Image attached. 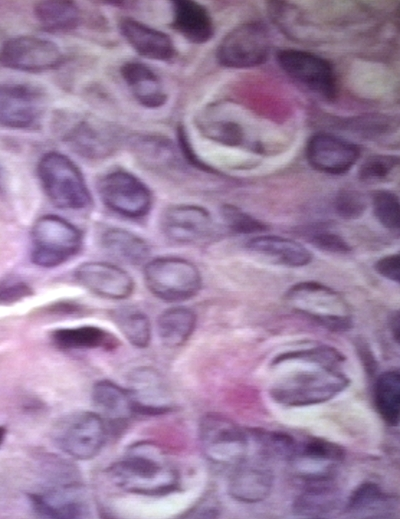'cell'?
<instances>
[{
  "mask_svg": "<svg viewBox=\"0 0 400 519\" xmlns=\"http://www.w3.org/2000/svg\"><path fill=\"white\" fill-rule=\"evenodd\" d=\"M280 356L299 361L304 368L286 374L271 389L270 395L287 406L324 403L349 385V378L340 370L345 357L330 346L291 351Z\"/></svg>",
  "mask_w": 400,
  "mask_h": 519,
  "instance_id": "obj_1",
  "label": "cell"
},
{
  "mask_svg": "<svg viewBox=\"0 0 400 519\" xmlns=\"http://www.w3.org/2000/svg\"><path fill=\"white\" fill-rule=\"evenodd\" d=\"M107 472L119 488L129 493L163 496L179 490L178 472L152 444L132 445Z\"/></svg>",
  "mask_w": 400,
  "mask_h": 519,
  "instance_id": "obj_2",
  "label": "cell"
},
{
  "mask_svg": "<svg viewBox=\"0 0 400 519\" xmlns=\"http://www.w3.org/2000/svg\"><path fill=\"white\" fill-rule=\"evenodd\" d=\"M37 175L46 196L57 208L83 210L91 205V193L82 171L65 154L45 153L37 164Z\"/></svg>",
  "mask_w": 400,
  "mask_h": 519,
  "instance_id": "obj_3",
  "label": "cell"
},
{
  "mask_svg": "<svg viewBox=\"0 0 400 519\" xmlns=\"http://www.w3.org/2000/svg\"><path fill=\"white\" fill-rule=\"evenodd\" d=\"M31 261L43 268L57 267L75 256L83 245L81 230L63 217H39L30 232Z\"/></svg>",
  "mask_w": 400,
  "mask_h": 519,
  "instance_id": "obj_4",
  "label": "cell"
},
{
  "mask_svg": "<svg viewBox=\"0 0 400 519\" xmlns=\"http://www.w3.org/2000/svg\"><path fill=\"white\" fill-rule=\"evenodd\" d=\"M286 299L295 311L331 331H346L352 326L349 305L324 284L311 281L295 284L287 291Z\"/></svg>",
  "mask_w": 400,
  "mask_h": 519,
  "instance_id": "obj_5",
  "label": "cell"
},
{
  "mask_svg": "<svg viewBox=\"0 0 400 519\" xmlns=\"http://www.w3.org/2000/svg\"><path fill=\"white\" fill-rule=\"evenodd\" d=\"M56 125L62 141L84 158H107L121 142L120 132L115 126L91 116L61 113Z\"/></svg>",
  "mask_w": 400,
  "mask_h": 519,
  "instance_id": "obj_6",
  "label": "cell"
},
{
  "mask_svg": "<svg viewBox=\"0 0 400 519\" xmlns=\"http://www.w3.org/2000/svg\"><path fill=\"white\" fill-rule=\"evenodd\" d=\"M147 289L166 302H180L194 297L200 290L201 274L191 261L173 256L148 260L143 269Z\"/></svg>",
  "mask_w": 400,
  "mask_h": 519,
  "instance_id": "obj_7",
  "label": "cell"
},
{
  "mask_svg": "<svg viewBox=\"0 0 400 519\" xmlns=\"http://www.w3.org/2000/svg\"><path fill=\"white\" fill-rule=\"evenodd\" d=\"M108 429L99 414L77 411L61 418L53 428L55 445L77 460L94 458L102 449Z\"/></svg>",
  "mask_w": 400,
  "mask_h": 519,
  "instance_id": "obj_8",
  "label": "cell"
},
{
  "mask_svg": "<svg viewBox=\"0 0 400 519\" xmlns=\"http://www.w3.org/2000/svg\"><path fill=\"white\" fill-rule=\"evenodd\" d=\"M97 192L109 210L127 218H142L152 208L153 195L149 187L124 169L102 175L97 182Z\"/></svg>",
  "mask_w": 400,
  "mask_h": 519,
  "instance_id": "obj_9",
  "label": "cell"
},
{
  "mask_svg": "<svg viewBox=\"0 0 400 519\" xmlns=\"http://www.w3.org/2000/svg\"><path fill=\"white\" fill-rule=\"evenodd\" d=\"M198 436L201 450L210 462L237 466L245 460L249 438L232 420L207 414L200 420Z\"/></svg>",
  "mask_w": 400,
  "mask_h": 519,
  "instance_id": "obj_10",
  "label": "cell"
},
{
  "mask_svg": "<svg viewBox=\"0 0 400 519\" xmlns=\"http://www.w3.org/2000/svg\"><path fill=\"white\" fill-rule=\"evenodd\" d=\"M270 47V35L265 24L246 22L232 29L221 40L217 59L224 67L252 68L266 61Z\"/></svg>",
  "mask_w": 400,
  "mask_h": 519,
  "instance_id": "obj_11",
  "label": "cell"
},
{
  "mask_svg": "<svg viewBox=\"0 0 400 519\" xmlns=\"http://www.w3.org/2000/svg\"><path fill=\"white\" fill-rule=\"evenodd\" d=\"M276 60L280 68L297 83L323 98H335L336 75L327 59L304 50L281 49L276 54Z\"/></svg>",
  "mask_w": 400,
  "mask_h": 519,
  "instance_id": "obj_12",
  "label": "cell"
},
{
  "mask_svg": "<svg viewBox=\"0 0 400 519\" xmlns=\"http://www.w3.org/2000/svg\"><path fill=\"white\" fill-rule=\"evenodd\" d=\"M64 61L61 49L54 42L32 35L9 38L0 47V64L17 71H49L58 68Z\"/></svg>",
  "mask_w": 400,
  "mask_h": 519,
  "instance_id": "obj_13",
  "label": "cell"
},
{
  "mask_svg": "<svg viewBox=\"0 0 400 519\" xmlns=\"http://www.w3.org/2000/svg\"><path fill=\"white\" fill-rule=\"evenodd\" d=\"M45 110V95L21 83L0 84V125L13 129L36 128Z\"/></svg>",
  "mask_w": 400,
  "mask_h": 519,
  "instance_id": "obj_14",
  "label": "cell"
},
{
  "mask_svg": "<svg viewBox=\"0 0 400 519\" xmlns=\"http://www.w3.org/2000/svg\"><path fill=\"white\" fill-rule=\"evenodd\" d=\"M160 228L169 241L190 245L208 239L214 231V222L210 212L204 207L176 204L162 212Z\"/></svg>",
  "mask_w": 400,
  "mask_h": 519,
  "instance_id": "obj_15",
  "label": "cell"
},
{
  "mask_svg": "<svg viewBox=\"0 0 400 519\" xmlns=\"http://www.w3.org/2000/svg\"><path fill=\"white\" fill-rule=\"evenodd\" d=\"M74 277L82 287L106 299H126L134 291L132 276L126 270L109 262L81 263L76 267Z\"/></svg>",
  "mask_w": 400,
  "mask_h": 519,
  "instance_id": "obj_16",
  "label": "cell"
},
{
  "mask_svg": "<svg viewBox=\"0 0 400 519\" xmlns=\"http://www.w3.org/2000/svg\"><path fill=\"white\" fill-rule=\"evenodd\" d=\"M359 147L330 133L313 135L306 146V158L315 170L328 174H343L357 162Z\"/></svg>",
  "mask_w": 400,
  "mask_h": 519,
  "instance_id": "obj_17",
  "label": "cell"
},
{
  "mask_svg": "<svg viewBox=\"0 0 400 519\" xmlns=\"http://www.w3.org/2000/svg\"><path fill=\"white\" fill-rule=\"evenodd\" d=\"M29 500L37 514L47 518H80L88 514V504L76 483L50 487L29 494Z\"/></svg>",
  "mask_w": 400,
  "mask_h": 519,
  "instance_id": "obj_18",
  "label": "cell"
},
{
  "mask_svg": "<svg viewBox=\"0 0 400 519\" xmlns=\"http://www.w3.org/2000/svg\"><path fill=\"white\" fill-rule=\"evenodd\" d=\"M341 505V492L333 476L305 479V487L295 498L293 511L308 518H323L331 515Z\"/></svg>",
  "mask_w": 400,
  "mask_h": 519,
  "instance_id": "obj_19",
  "label": "cell"
},
{
  "mask_svg": "<svg viewBox=\"0 0 400 519\" xmlns=\"http://www.w3.org/2000/svg\"><path fill=\"white\" fill-rule=\"evenodd\" d=\"M119 30L129 45L144 58L169 61L176 55L174 43L168 34L136 19H121Z\"/></svg>",
  "mask_w": 400,
  "mask_h": 519,
  "instance_id": "obj_20",
  "label": "cell"
},
{
  "mask_svg": "<svg viewBox=\"0 0 400 519\" xmlns=\"http://www.w3.org/2000/svg\"><path fill=\"white\" fill-rule=\"evenodd\" d=\"M91 400L106 426L109 424L112 428H118L135 415L131 390L110 380H100L94 384Z\"/></svg>",
  "mask_w": 400,
  "mask_h": 519,
  "instance_id": "obj_21",
  "label": "cell"
},
{
  "mask_svg": "<svg viewBox=\"0 0 400 519\" xmlns=\"http://www.w3.org/2000/svg\"><path fill=\"white\" fill-rule=\"evenodd\" d=\"M120 74L140 105L149 109H156L166 103L167 93L162 80L145 63L127 61L120 67Z\"/></svg>",
  "mask_w": 400,
  "mask_h": 519,
  "instance_id": "obj_22",
  "label": "cell"
},
{
  "mask_svg": "<svg viewBox=\"0 0 400 519\" xmlns=\"http://www.w3.org/2000/svg\"><path fill=\"white\" fill-rule=\"evenodd\" d=\"M273 473L260 464L237 465L228 483V494L244 503H257L265 500L273 487Z\"/></svg>",
  "mask_w": 400,
  "mask_h": 519,
  "instance_id": "obj_23",
  "label": "cell"
},
{
  "mask_svg": "<svg viewBox=\"0 0 400 519\" xmlns=\"http://www.w3.org/2000/svg\"><path fill=\"white\" fill-rule=\"evenodd\" d=\"M171 27L188 41L203 44L214 35V24L208 10L191 0L172 1Z\"/></svg>",
  "mask_w": 400,
  "mask_h": 519,
  "instance_id": "obj_24",
  "label": "cell"
},
{
  "mask_svg": "<svg viewBox=\"0 0 400 519\" xmlns=\"http://www.w3.org/2000/svg\"><path fill=\"white\" fill-rule=\"evenodd\" d=\"M100 244L110 257L124 264L144 265L150 257L149 244L139 235L120 227L105 229Z\"/></svg>",
  "mask_w": 400,
  "mask_h": 519,
  "instance_id": "obj_25",
  "label": "cell"
},
{
  "mask_svg": "<svg viewBox=\"0 0 400 519\" xmlns=\"http://www.w3.org/2000/svg\"><path fill=\"white\" fill-rule=\"evenodd\" d=\"M398 507V500L374 482L361 483L350 495L346 513L353 517L388 518Z\"/></svg>",
  "mask_w": 400,
  "mask_h": 519,
  "instance_id": "obj_26",
  "label": "cell"
},
{
  "mask_svg": "<svg viewBox=\"0 0 400 519\" xmlns=\"http://www.w3.org/2000/svg\"><path fill=\"white\" fill-rule=\"evenodd\" d=\"M52 343L62 350L102 349L119 347L118 338L110 331L93 325L60 328L51 333Z\"/></svg>",
  "mask_w": 400,
  "mask_h": 519,
  "instance_id": "obj_27",
  "label": "cell"
},
{
  "mask_svg": "<svg viewBox=\"0 0 400 519\" xmlns=\"http://www.w3.org/2000/svg\"><path fill=\"white\" fill-rule=\"evenodd\" d=\"M247 248L290 267H301L312 260L311 252L302 244L285 237L264 235L250 239Z\"/></svg>",
  "mask_w": 400,
  "mask_h": 519,
  "instance_id": "obj_28",
  "label": "cell"
},
{
  "mask_svg": "<svg viewBox=\"0 0 400 519\" xmlns=\"http://www.w3.org/2000/svg\"><path fill=\"white\" fill-rule=\"evenodd\" d=\"M129 147L137 160L148 169L175 167L177 154L170 139L152 134H137L129 139Z\"/></svg>",
  "mask_w": 400,
  "mask_h": 519,
  "instance_id": "obj_29",
  "label": "cell"
},
{
  "mask_svg": "<svg viewBox=\"0 0 400 519\" xmlns=\"http://www.w3.org/2000/svg\"><path fill=\"white\" fill-rule=\"evenodd\" d=\"M195 326V313L182 306L164 310L157 319L159 339L168 348L182 346L192 335Z\"/></svg>",
  "mask_w": 400,
  "mask_h": 519,
  "instance_id": "obj_30",
  "label": "cell"
},
{
  "mask_svg": "<svg viewBox=\"0 0 400 519\" xmlns=\"http://www.w3.org/2000/svg\"><path fill=\"white\" fill-rule=\"evenodd\" d=\"M34 15L42 28L48 32H68L81 22V11L72 1L47 0L34 5Z\"/></svg>",
  "mask_w": 400,
  "mask_h": 519,
  "instance_id": "obj_31",
  "label": "cell"
},
{
  "mask_svg": "<svg viewBox=\"0 0 400 519\" xmlns=\"http://www.w3.org/2000/svg\"><path fill=\"white\" fill-rule=\"evenodd\" d=\"M374 403L381 418L396 427L400 416V373L388 370L380 374L374 385Z\"/></svg>",
  "mask_w": 400,
  "mask_h": 519,
  "instance_id": "obj_32",
  "label": "cell"
},
{
  "mask_svg": "<svg viewBox=\"0 0 400 519\" xmlns=\"http://www.w3.org/2000/svg\"><path fill=\"white\" fill-rule=\"evenodd\" d=\"M246 432L263 459L292 460L296 454L297 442L286 433L260 428H252Z\"/></svg>",
  "mask_w": 400,
  "mask_h": 519,
  "instance_id": "obj_33",
  "label": "cell"
},
{
  "mask_svg": "<svg viewBox=\"0 0 400 519\" xmlns=\"http://www.w3.org/2000/svg\"><path fill=\"white\" fill-rule=\"evenodd\" d=\"M111 318L129 343L146 348L151 339V324L145 313L133 307H121L111 311Z\"/></svg>",
  "mask_w": 400,
  "mask_h": 519,
  "instance_id": "obj_34",
  "label": "cell"
},
{
  "mask_svg": "<svg viewBox=\"0 0 400 519\" xmlns=\"http://www.w3.org/2000/svg\"><path fill=\"white\" fill-rule=\"evenodd\" d=\"M344 458L345 450L339 444L318 437H310L304 443L297 444L296 454L292 460L333 465Z\"/></svg>",
  "mask_w": 400,
  "mask_h": 519,
  "instance_id": "obj_35",
  "label": "cell"
},
{
  "mask_svg": "<svg viewBox=\"0 0 400 519\" xmlns=\"http://www.w3.org/2000/svg\"><path fill=\"white\" fill-rule=\"evenodd\" d=\"M196 125L202 134L214 141L231 146L239 145L243 141L241 126L232 121L217 120L202 112L197 116Z\"/></svg>",
  "mask_w": 400,
  "mask_h": 519,
  "instance_id": "obj_36",
  "label": "cell"
},
{
  "mask_svg": "<svg viewBox=\"0 0 400 519\" xmlns=\"http://www.w3.org/2000/svg\"><path fill=\"white\" fill-rule=\"evenodd\" d=\"M373 211L378 221L396 236L400 231V206L398 196L388 190H378L372 194Z\"/></svg>",
  "mask_w": 400,
  "mask_h": 519,
  "instance_id": "obj_37",
  "label": "cell"
},
{
  "mask_svg": "<svg viewBox=\"0 0 400 519\" xmlns=\"http://www.w3.org/2000/svg\"><path fill=\"white\" fill-rule=\"evenodd\" d=\"M220 215L226 226L236 233L252 234L266 230L264 223L235 205L224 204L220 209Z\"/></svg>",
  "mask_w": 400,
  "mask_h": 519,
  "instance_id": "obj_38",
  "label": "cell"
},
{
  "mask_svg": "<svg viewBox=\"0 0 400 519\" xmlns=\"http://www.w3.org/2000/svg\"><path fill=\"white\" fill-rule=\"evenodd\" d=\"M367 208L365 196L353 189L340 190L334 200V209L343 219L354 220L363 215Z\"/></svg>",
  "mask_w": 400,
  "mask_h": 519,
  "instance_id": "obj_39",
  "label": "cell"
},
{
  "mask_svg": "<svg viewBox=\"0 0 400 519\" xmlns=\"http://www.w3.org/2000/svg\"><path fill=\"white\" fill-rule=\"evenodd\" d=\"M399 163L396 155L376 154L366 158L361 164L358 177L362 181L384 179Z\"/></svg>",
  "mask_w": 400,
  "mask_h": 519,
  "instance_id": "obj_40",
  "label": "cell"
},
{
  "mask_svg": "<svg viewBox=\"0 0 400 519\" xmlns=\"http://www.w3.org/2000/svg\"><path fill=\"white\" fill-rule=\"evenodd\" d=\"M308 241L317 249L326 252L344 254L351 251V247L341 236L326 230L310 233Z\"/></svg>",
  "mask_w": 400,
  "mask_h": 519,
  "instance_id": "obj_41",
  "label": "cell"
},
{
  "mask_svg": "<svg viewBox=\"0 0 400 519\" xmlns=\"http://www.w3.org/2000/svg\"><path fill=\"white\" fill-rule=\"evenodd\" d=\"M177 138H178L179 148L183 154V157L187 160L188 163H190L191 165H193L194 167H196L200 170H204V171H208V172L215 171L211 166L204 163L201 160V158L195 153V151L189 141L187 132L182 125L178 126Z\"/></svg>",
  "mask_w": 400,
  "mask_h": 519,
  "instance_id": "obj_42",
  "label": "cell"
},
{
  "mask_svg": "<svg viewBox=\"0 0 400 519\" xmlns=\"http://www.w3.org/2000/svg\"><path fill=\"white\" fill-rule=\"evenodd\" d=\"M32 289L24 282H10L0 286V304H8L29 296Z\"/></svg>",
  "mask_w": 400,
  "mask_h": 519,
  "instance_id": "obj_43",
  "label": "cell"
},
{
  "mask_svg": "<svg viewBox=\"0 0 400 519\" xmlns=\"http://www.w3.org/2000/svg\"><path fill=\"white\" fill-rule=\"evenodd\" d=\"M399 260L398 253L384 256L375 263V269L381 276L398 283L400 279Z\"/></svg>",
  "mask_w": 400,
  "mask_h": 519,
  "instance_id": "obj_44",
  "label": "cell"
},
{
  "mask_svg": "<svg viewBox=\"0 0 400 519\" xmlns=\"http://www.w3.org/2000/svg\"><path fill=\"white\" fill-rule=\"evenodd\" d=\"M389 326L393 333L395 341L398 342V339H399V313H398V311H396L394 314H392L390 316Z\"/></svg>",
  "mask_w": 400,
  "mask_h": 519,
  "instance_id": "obj_45",
  "label": "cell"
},
{
  "mask_svg": "<svg viewBox=\"0 0 400 519\" xmlns=\"http://www.w3.org/2000/svg\"><path fill=\"white\" fill-rule=\"evenodd\" d=\"M6 435V429L3 426H0V445L2 444Z\"/></svg>",
  "mask_w": 400,
  "mask_h": 519,
  "instance_id": "obj_46",
  "label": "cell"
}]
</instances>
